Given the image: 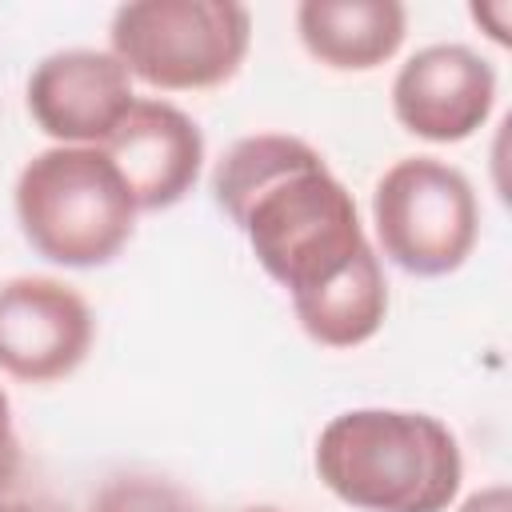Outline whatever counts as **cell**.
<instances>
[{
    "instance_id": "1",
    "label": "cell",
    "mask_w": 512,
    "mask_h": 512,
    "mask_svg": "<svg viewBox=\"0 0 512 512\" xmlns=\"http://www.w3.org/2000/svg\"><path fill=\"white\" fill-rule=\"evenodd\" d=\"M212 196L292 300L320 292L372 248L352 192L300 136L236 140L212 172Z\"/></svg>"
},
{
    "instance_id": "2",
    "label": "cell",
    "mask_w": 512,
    "mask_h": 512,
    "mask_svg": "<svg viewBox=\"0 0 512 512\" xmlns=\"http://www.w3.org/2000/svg\"><path fill=\"white\" fill-rule=\"evenodd\" d=\"M316 472L360 512H444L464 480L460 444L428 412L352 408L324 424Z\"/></svg>"
},
{
    "instance_id": "3",
    "label": "cell",
    "mask_w": 512,
    "mask_h": 512,
    "mask_svg": "<svg viewBox=\"0 0 512 512\" xmlns=\"http://www.w3.org/2000/svg\"><path fill=\"white\" fill-rule=\"evenodd\" d=\"M16 220L44 260L96 268L128 244L136 200L100 148L56 144L24 164L16 180Z\"/></svg>"
},
{
    "instance_id": "4",
    "label": "cell",
    "mask_w": 512,
    "mask_h": 512,
    "mask_svg": "<svg viewBox=\"0 0 512 512\" xmlns=\"http://www.w3.org/2000/svg\"><path fill=\"white\" fill-rule=\"evenodd\" d=\"M108 36L128 76L164 92H196L236 76L252 12L232 0H136L112 12Z\"/></svg>"
},
{
    "instance_id": "5",
    "label": "cell",
    "mask_w": 512,
    "mask_h": 512,
    "mask_svg": "<svg viewBox=\"0 0 512 512\" xmlns=\"http://www.w3.org/2000/svg\"><path fill=\"white\" fill-rule=\"evenodd\" d=\"M372 224L396 268L408 276H448L476 248L480 208L460 168L436 156H404L376 180Z\"/></svg>"
},
{
    "instance_id": "6",
    "label": "cell",
    "mask_w": 512,
    "mask_h": 512,
    "mask_svg": "<svg viewBox=\"0 0 512 512\" xmlns=\"http://www.w3.org/2000/svg\"><path fill=\"white\" fill-rule=\"evenodd\" d=\"M88 300L52 276L0 284V372L24 384H52L76 372L92 348Z\"/></svg>"
},
{
    "instance_id": "7",
    "label": "cell",
    "mask_w": 512,
    "mask_h": 512,
    "mask_svg": "<svg viewBox=\"0 0 512 512\" xmlns=\"http://www.w3.org/2000/svg\"><path fill=\"white\" fill-rule=\"evenodd\" d=\"M496 104V68L468 44H428L392 80V112L404 132L456 144L484 128Z\"/></svg>"
},
{
    "instance_id": "8",
    "label": "cell",
    "mask_w": 512,
    "mask_h": 512,
    "mask_svg": "<svg viewBox=\"0 0 512 512\" xmlns=\"http://www.w3.org/2000/svg\"><path fill=\"white\" fill-rule=\"evenodd\" d=\"M132 100L128 68L96 48L52 52L28 76V112L36 128L68 148H100Z\"/></svg>"
},
{
    "instance_id": "9",
    "label": "cell",
    "mask_w": 512,
    "mask_h": 512,
    "mask_svg": "<svg viewBox=\"0 0 512 512\" xmlns=\"http://www.w3.org/2000/svg\"><path fill=\"white\" fill-rule=\"evenodd\" d=\"M100 152L124 176L136 212H160L192 192L204 160V136L196 120L176 104L132 100V108L100 144Z\"/></svg>"
},
{
    "instance_id": "10",
    "label": "cell",
    "mask_w": 512,
    "mask_h": 512,
    "mask_svg": "<svg viewBox=\"0 0 512 512\" xmlns=\"http://www.w3.org/2000/svg\"><path fill=\"white\" fill-rule=\"evenodd\" d=\"M304 48L336 72H372L392 60L408 32L396 0H304L296 8Z\"/></svg>"
},
{
    "instance_id": "11",
    "label": "cell",
    "mask_w": 512,
    "mask_h": 512,
    "mask_svg": "<svg viewBox=\"0 0 512 512\" xmlns=\"http://www.w3.org/2000/svg\"><path fill=\"white\" fill-rule=\"evenodd\" d=\"M300 328L324 348H356L372 340L388 312V284L376 248H368L344 276L324 284L320 292L292 300Z\"/></svg>"
},
{
    "instance_id": "12",
    "label": "cell",
    "mask_w": 512,
    "mask_h": 512,
    "mask_svg": "<svg viewBox=\"0 0 512 512\" xmlns=\"http://www.w3.org/2000/svg\"><path fill=\"white\" fill-rule=\"evenodd\" d=\"M88 512H200L196 500L164 476H112L92 496Z\"/></svg>"
},
{
    "instance_id": "13",
    "label": "cell",
    "mask_w": 512,
    "mask_h": 512,
    "mask_svg": "<svg viewBox=\"0 0 512 512\" xmlns=\"http://www.w3.org/2000/svg\"><path fill=\"white\" fill-rule=\"evenodd\" d=\"M16 476H20V440H16V428H12L8 396L0 388V496L16 484Z\"/></svg>"
},
{
    "instance_id": "14",
    "label": "cell",
    "mask_w": 512,
    "mask_h": 512,
    "mask_svg": "<svg viewBox=\"0 0 512 512\" xmlns=\"http://www.w3.org/2000/svg\"><path fill=\"white\" fill-rule=\"evenodd\" d=\"M460 512H512V496H508L504 484H492V488L472 492V496L460 504Z\"/></svg>"
},
{
    "instance_id": "15",
    "label": "cell",
    "mask_w": 512,
    "mask_h": 512,
    "mask_svg": "<svg viewBox=\"0 0 512 512\" xmlns=\"http://www.w3.org/2000/svg\"><path fill=\"white\" fill-rule=\"evenodd\" d=\"M0 512H44V508H36L28 500H0Z\"/></svg>"
},
{
    "instance_id": "16",
    "label": "cell",
    "mask_w": 512,
    "mask_h": 512,
    "mask_svg": "<svg viewBox=\"0 0 512 512\" xmlns=\"http://www.w3.org/2000/svg\"><path fill=\"white\" fill-rule=\"evenodd\" d=\"M244 512H280V508H268V504H264V508H244Z\"/></svg>"
}]
</instances>
